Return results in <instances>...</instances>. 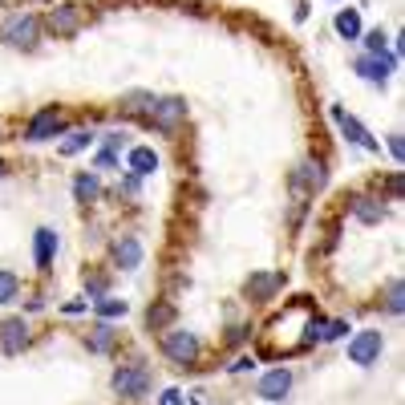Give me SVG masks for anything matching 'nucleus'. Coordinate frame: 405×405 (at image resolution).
Wrapping results in <instances>:
<instances>
[{"label":"nucleus","mask_w":405,"mask_h":405,"mask_svg":"<svg viewBox=\"0 0 405 405\" xmlns=\"http://www.w3.org/2000/svg\"><path fill=\"white\" fill-rule=\"evenodd\" d=\"M381 332H373V329H365V332H357L353 341H349V361L353 365H373L381 357Z\"/></svg>","instance_id":"nucleus-1"},{"label":"nucleus","mask_w":405,"mask_h":405,"mask_svg":"<svg viewBox=\"0 0 405 405\" xmlns=\"http://www.w3.org/2000/svg\"><path fill=\"white\" fill-rule=\"evenodd\" d=\"M163 353L178 365H190L195 357H199V341H195V332H166L163 337Z\"/></svg>","instance_id":"nucleus-2"},{"label":"nucleus","mask_w":405,"mask_h":405,"mask_svg":"<svg viewBox=\"0 0 405 405\" xmlns=\"http://www.w3.org/2000/svg\"><path fill=\"white\" fill-rule=\"evenodd\" d=\"M332 118H337V126L344 130V138H349V142L365 146V150H377V138H373V134H369V130L361 126V122H357V118H349V114H344L341 106H332Z\"/></svg>","instance_id":"nucleus-3"},{"label":"nucleus","mask_w":405,"mask_h":405,"mask_svg":"<svg viewBox=\"0 0 405 405\" xmlns=\"http://www.w3.org/2000/svg\"><path fill=\"white\" fill-rule=\"evenodd\" d=\"M288 389H292V373L288 369H272V373H264L260 385H255V393H260L264 401H280Z\"/></svg>","instance_id":"nucleus-4"},{"label":"nucleus","mask_w":405,"mask_h":405,"mask_svg":"<svg viewBox=\"0 0 405 405\" xmlns=\"http://www.w3.org/2000/svg\"><path fill=\"white\" fill-rule=\"evenodd\" d=\"M146 385H150V377H146V369H122V373H118L114 377V389L122 393V397H142V393H146Z\"/></svg>","instance_id":"nucleus-5"},{"label":"nucleus","mask_w":405,"mask_h":405,"mask_svg":"<svg viewBox=\"0 0 405 405\" xmlns=\"http://www.w3.org/2000/svg\"><path fill=\"white\" fill-rule=\"evenodd\" d=\"M25 344H29L25 320H4V324H0V349H4V353H21Z\"/></svg>","instance_id":"nucleus-6"},{"label":"nucleus","mask_w":405,"mask_h":405,"mask_svg":"<svg viewBox=\"0 0 405 405\" xmlns=\"http://www.w3.org/2000/svg\"><path fill=\"white\" fill-rule=\"evenodd\" d=\"M4 41L9 45H33L37 41V16H16V21H9Z\"/></svg>","instance_id":"nucleus-7"},{"label":"nucleus","mask_w":405,"mask_h":405,"mask_svg":"<svg viewBox=\"0 0 405 405\" xmlns=\"http://www.w3.org/2000/svg\"><path fill=\"white\" fill-rule=\"evenodd\" d=\"M57 130H61V114H57V110H45V114H37L29 122V142H45V138H53Z\"/></svg>","instance_id":"nucleus-8"},{"label":"nucleus","mask_w":405,"mask_h":405,"mask_svg":"<svg viewBox=\"0 0 405 405\" xmlns=\"http://www.w3.org/2000/svg\"><path fill=\"white\" fill-rule=\"evenodd\" d=\"M393 57H385V53H373V57H361V61H357V69H361V73L369 77V81H385V77L393 73Z\"/></svg>","instance_id":"nucleus-9"},{"label":"nucleus","mask_w":405,"mask_h":405,"mask_svg":"<svg viewBox=\"0 0 405 405\" xmlns=\"http://www.w3.org/2000/svg\"><path fill=\"white\" fill-rule=\"evenodd\" d=\"M150 114H154V122H158V126H175L178 118L187 114V106H183L178 98H166V101H154Z\"/></svg>","instance_id":"nucleus-10"},{"label":"nucleus","mask_w":405,"mask_h":405,"mask_svg":"<svg viewBox=\"0 0 405 405\" xmlns=\"http://www.w3.org/2000/svg\"><path fill=\"white\" fill-rule=\"evenodd\" d=\"M114 255H118V264L122 267H138L142 264V243L134 240V235H126V240H118Z\"/></svg>","instance_id":"nucleus-11"},{"label":"nucleus","mask_w":405,"mask_h":405,"mask_svg":"<svg viewBox=\"0 0 405 405\" xmlns=\"http://www.w3.org/2000/svg\"><path fill=\"white\" fill-rule=\"evenodd\" d=\"M53 247H57V235H53L49 227H41V231H37V267H41V272H49Z\"/></svg>","instance_id":"nucleus-12"},{"label":"nucleus","mask_w":405,"mask_h":405,"mask_svg":"<svg viewBox=\"0 0 405 405\" xmlns=\"http://www.w3.org/2000/svg\"><path fill=\"white\" fill-rule=\"evenodd\" d=\"M130 170H134V175H154V170H158V154L146 150V146L130 150Z\"/></svg>","instance_id":"nucleus-13"},{"label":"nucleus","mask_w":405,"mask_h":405,"mask_svg":"<svg viewBox=\"0 0 405 405\" xmlns=\"http://www.w3.org/2000/svg\"><path fill=\"white\" fill-rule=\"evenodd\" d=\"M49 29H53V33H73V29H77V9H53V13H49Z\"/></svg>","instance_id":"nucleus-14"},{"label":"nucleus","mask_w":405,"mask_h":405,"mask_svg":"<svg viewBox=\"0 0 405 405\" xmlns=\"http://www.w3.org/2000/svg\"><path fill=\"white\" fill-rule=\"evenodd\" d=\"M337 33H341V37H349V41H353L357 33H361V16H357L353 9H344V13H337Z\"/></svg>","instance_id":"nucleus-15"},{"label":"nucleus","mask_w":405,"mask_h":405,"mask_svg":"<svg viewBox=\"0 0 405 405\" xmlns=\"http://www.w3.org/2000/svg\"><path fill=\"white\" fill-rule=\"evenodd\" d=\"M98 317H106V320L126 317V300H114V296H106V300H98Z\"/></svg>","instance_id":"nucleus-16"},{"label":"nucleus","mask_w":405,"mask_h":405,"mask_svg":"<svg viewBox=\"0 0 405 405\" xmlns=\"http://www.w3.org/2000/svg\"><path fill=\"white\" fill-rule=\"evenodd\" d=\"M357 215L365 219V223H377V219L385 215V207H381V202H373V199H357Z\"/></svg>","instance_id":"nucleus-17"},{"label":"nucleus","mask_w":405,"mask_h":405,"mask_svg":"<svg viewBox=\"0 0 405 405\" xmlns=\"http://www.w3.org/2000/svg\"><path fill=\"white\" fill-rule=\"evenodd\" d=\"M110 344H114V329H110V324H98V329H93V353H106Z\"/></svg>","instance_id":"nucleus-18"},{"label":"nucleus","mask_w":405,"mask_h":405,"mask_svg":"<svg viewBox=\"0 0 405 405\" xmlns=\"http://www.w3.org/2000/svg\"><path fill=\"white\" fill-rule=\"evenodd\" d=\"M89 142H93V134H86V130H77V134H69V142L61 146V154H77V150H86Z\"/></svg>","instance_id":"nucleus-19"},{"label":"nucleus","mask_w":405,"mask_h":405,"mask_svg":"<svg viewBox=\"0 0 405 405\" xmlns=\"http://www.w3.org/2000/svg\"><path fill=\"white\" fill-rule=\"evenodd\" d=\"M16 288H21V284H16L13 272H0V304H9V300H13Z\"/></svg>","instance_id":"nucleus-20"},{"label":"nucleus","mask_w":405,"mask_h":405,"mask_svg":"<svg viewBox=\"0 0 405 405\" xmlns=\"http://www.w3.org/2000/svg\"><path fill=\"white\" fill-rule=\"evenodd\" d=\"M77 199H81V202H86V199H93V195H98V178H93V175H81V178H77Z\"/></svg>","instance_id":"nucleus-21"},{"label":"nucleus","mask_w":405,"mask_h":405,"mask_svg":"<svg viewBox=\"0 0 405 405\" xmlns=\"http://www.w3.org/2000/svg\"><path fill=\"white\" fill-rule=\"evenodd\" d=\"M304 183H312V187H320L324 183V170H320V163H304Z\"/></svg>","instance_id":"nucleus-22"},{"label":"nucleus","mask_w":405,"mask_h":405,"mask_svg":"<svg viewBox=\"0 0 405 405\" xmlns=\"http://www.w3.org/2000/svg\"><path fill=\"white\" fill-rule=\"evenodd\" d=\"M401 308H405V300H401V284L393 280V284H389V312H401Z\"/></svg>","instance_id":"nucleus-23"},{"label":"nucleus","mask_w":405,"mask_h":405,"mask_svg":"<svg viewBox=\"0 0 405 405\" xmlns=\"http://www.w3.org/2000/svg\"><path fill=\"white\" fill-rule=\"evenodd\" d=\"M272 288H276V276H260V280L252 284V292H255V296H264V292H272Z\"/></svg>","instance_id":"nucleus-24"},{"label":"nucleus","mask_w":405,"mask_h":405,"mask_svg":"<svg viewBox=\"0 0 405 405\" xmlns=\"http://www.w3.org/2000/svg\"><path fill=\"white\" fill-rule=\"evenodd\" d=\"M385 49V37L381 33H369V53H381Z\"/></svg>","instance_id":"nucleus-25"},{"label":"nucleus","mask_w":405,"mask_h":405,"mask_svg":"<svg viewBox=\"0 0 405 405\" xmlns=\"http://www.w3.org/2000/svg\"><path fill=\"white\" fill-rule=\"evenodd\" d=\"M163 405H183V393H178V389H166L163 393Z\"/></svg>","instance_id":"nucleus-26"},{"label":"nucleus","mask_w":405,"mask_h":405,"mask_svg":"<svg viewBox=\"0 0 405 405\" xmlns=\"http://www.w3.org/2000/svg\"><path fill=\"white\" fill-rule=\"evenodd\" d=\"M389 150H393V158H401V154H405V146H401V134H393V138H389Z\"/></svg>","instance_id":"nucleus-27"}]
</instances>
